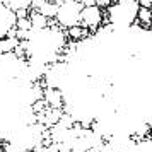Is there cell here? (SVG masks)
<instances>
[{
    "mask_svg": "<svg viewBox=\"0 0 152 152\" xmlns=\"http://www.w3.org/2000/svg\"><path fill=\"white\" fill-rule=\"evenodd\" d=\"M82 4L79 0H63L56 9V19L65 28H72L80 22V12H82Z\"/></svg>",
    "mask_w": 152,
    "mask_h": 152,
    "instance_id": "cell-1",
    "label": "cell"
},
{
    "mask_svg": "<svg viewBox=\"0 0 152 152\" xmlns=\"http://www.w3.org/2000/svg\"><path fill=\"white\" fill-rule=\"evenodd\" d=\"M80 22L84 28L87 29H96L101 22H103V10L97 5H89V7H82L80 12Z\"/></svg>",
    "mask_w": 152,
    "mask_h": 152,
    "instance_id": "cell-2",
    "label": "cell"
},
{
    "mask_svg": "<svg viewBox=\"0 0 152 152\" xmlns=\"http://www.w3.org/2000/svg\"><path fill=\"white\" fill-rule=\"evenodd\" d=\"M15 28V14L14 10L0 4V38L7 36Z\"/></svg>",
    "mask_w": 152,
    "mask_h": 152,
    "instance_id": "cell-3",
    "label": "cell"
},
{
    "mask_svg": "<svg viewBox=\"0 0 152 152\" xmlns=\"http://www.w3.org/2000/svg\"><path fill=\"white\" fill-rule=\"evenodd\" d=\"M45 103L48 104L50 108H62L63 104V99H62V92L58 89H55V87H50V89L45 91Z\"/></svg>",
    "mask_w": 152,
    "mask_h": 152,
    "instance_id": "cell-4",
    "label": "cell"
},
{
    "mask_svg": "<svg viewBox=\"0 0 152 152\" xmlns=\"http://www.w3.org/2000/svg\"><path fill=\"white\" fill-rule=\"evenodd\" d=\"M29 21H31L33 29H36V31H41V29H45L48 26V17H45L43 14H39L38 10H33L29 14Z\"/></svg>",
    "mask_w": 152,
    "mask_h": 152,
    "instance_id": "cell-5",
    "label": "cell"
},
{
    "mask_svg": "<svg viewBox=\"0 0 152 152\" xmlns=\"http://www.w3.org/2000/svg\"><path fill=\"white\" fill-rule=\"evenodd\" d=\"M21 41H19L17 38H12V36H4V38H0V53L5 55V53L14 51V48Z\"/></svg>",
    "mask_w": 152,
    "mask_h": 152,
    "instance_id": "cell-6",
    "label": "cell"
},
{
    "mask_svg": "<svg viewBox=\"0 0 152 152\" xmlns=\"http://www.w3.org/2000/svg\"><path fill=\"white\" fill-rule=\"evenodd\" d=\"M69 36L74 39V41H77V39H82V38H86L87 36V28H84V26H72V28H69Z\"/></svg>",
    "mask_w": 152,
    "mask_h": 152,
    "instance_id": "cell-7",
    "label": "cell"
},
{
    "mask_svg": "<svg viewBox=\"0 0 152 152\" xmlns=\"http://www.w3.org/2000/svg\"><path fill=\"white\" fill-rule=\"evenodd\" d=\"M137 17H138V21L140 22H144V24L149 26V24L152 22V10L151 9H147V7H138Z\"/></svg>",
    "mask_w": 152,
    "mask_h": 152,
    "instance_id": "cell-8",
    "label": "cell"
},
{
    "mask_svg": "<svg viewBox=\"0 0 152 152\" xmlns=\"http://www.w3.org/2000/svg\"><path fill=\"white\" fill-rule=\"evenodd\" d=\"M15 29H17V31H24V33H31V31H33V26H31L29 17L15 19Z\"/></svg>",
    "mask_w": 152,
    "mask_h": 152,
    "instance_id": "cell-9",
    "label": "cell"
},
{
    "mask_svg": "<svg viewBox=\"0 0 152 152\" xmlns=\"http://www.w3.org/2000/svg\"><path fill=\"white\" fill-rule=\"evenodd\" d=\"M28 10H29V9H19V10H14L15 19H21V17H28Z\"/></svg>",
    "mask_w": 152,
    "mask_h": 152,
    "instance_id": "cell-10",
    "label": "cell"
},
{
    "mask_svg": "<svg viewBox=\"0 0 152 152\" xmlns=\"http://www.w3.org/2000/svg\"><path fill=\"white\" fill-rule=\"evenodd\" d=\"M4 152H24L22 149H19L17 145H5V149H4Z\"/></svg>",
    "mask_w": 152,
    "mask_h": 152,
    "instance_id": "cell-11",
    "label": "cell"
},
{
    "mask_svg": "<svg viewBox=\"0 0 152 152\" xmlns=\"http://www.w3.org/2000/svg\"><path fill=\"white\" fill-rule=\"evenodd\" d=\"M138 5H140V7L151 9L152 7V0H138Z\"/></svg>",
    "mask_w": 152,
    "mask_h": 152,
    "instance_id": "cell-12",
    "label": "cell"
},
{
    "mask_svg": "<svg viewBox=\"0 0 152 152\" xmlns=\"http://www.w3.org/2000/svg\"><path fill=\"white\" fill-rule=\"evenodd\" d=\"M0 152H4V151H2V149H0Z\"/></svg>",
    "mask_w": 152,
    "mask_h": 152,
    "instance_id": "cell-13",
    "label": "cell"
},
{
    "mask_svg": "<svg viewBox=\"0 0 152 152\" xmlns=\"http://www.w3.org/2000/svg\"><path fill=\"white\" fill-rule=\"evenodd\" d=\"M0 149H2V145H0Z\"/></svg>",
    "mask_w": 152,
    "mask_h": 152,
    "instance_id": "cell-14",
    "label": "cell"
}]
</instances>
